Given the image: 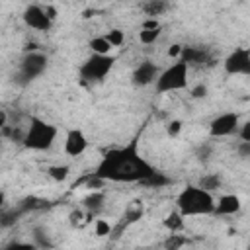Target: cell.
I'll use <instances>...</instances> for the list:
<instances>
[{"instance_id": "36", "label": "cell", "mask_w": 250, "mask_h": 250, "mask_svg": "<svg viewBox=\"0 0 250 250\" xmlns=\"http://www.w3.org/2000/svg\"><path fill=\"white\" fill-rule=\"evenodd\" d=\"M182 51H184V45H180V43H172V45H170V49H168V57H172V59L180 61Z\"/></svg>"}, {"instance_id": "12", "label": "cell", "mask_w": 250, "mask_h": 250, "mask_svg": "<svg viewBox=\"0 0 250 250\" xmlns=\"http://www.w3.org/2000/svg\"><path fill=\"white\" fill-rule=\"evenodd\" d=\"M180 61H184L188 66H193V64H205L209 62V51L205 47H195V45H184V51H182V57ZM211 64V62H209Z\"/></svg>"}, {"instance_id": "39", "label": "cell", "mask_w": 250, "mask_h": 250, "mask_svg": "<svg viewBox=\"0 0 250 250\" xmlns=\"http://www.w3.org/2000/svg\"><path fill=\"white\" fill-rule=\"evenodd\" d=\"M248 250H250V244H248Z\"/></svg>"}, {"instance_id": "14", "label": "cell", "mask_w": 250, "mask_h": 250, "mask_svg": "<svg viewBox=\"0 0 250 250\" xmlns=\"http://www.w3.org/2000/svg\"><path fill=\"white\" fill-rule=\"evenodd\" d=\"M143 213H145V211H143V205H131V207L123 213V217H121V221L117 223V227L113 229V232H111L113 238H117V236L123 232V229H127V227H131L133 223H137V221L143 217Z\"/></svg>"}, {"instance_id": "29", "label": "cell", "mask_w": 250, "mask_h": 250, "mask_svg": "<svg viewBox=\"0 0 250 250\" xmlns=\"http://www.w3.org/2000/svg\"><path fill=\"white\" fill-rule=\"evenodd\" d=\"M2 250H39L33 242H21V240H12L8 242Z\"/></svg>"}, {"instance_id": "30", "label": "cell", "mask_w": 250, "mask_h": 250, "mask_svg": "<svg viewBox=\"0 0 250 250\" xmlns=\"http://www.w3.org/2000/svg\"><path fill=\"white\" fill-rule=\"evenodd\" d=\"M207 94H209V88H207V84H203V82L195 84V86L189 90V98H191V100H203V98H207Z\"/></svg>"}, {"instance_id": "22", "label": "cell", "mask_w": 250, "mask_h": 250, "mask_svg": "<svg viewBox=\"0 0 250 250\" xmlns=\"http://www.w3.org/2000/svg\"><path fill=\"white\" fill-rule=\"evenodd\" d=\"M88 47L92 51V55H109V51L113 49L109 45V41L105 39V35H100V37H92L88 41Z\"/></svg>"}, {"instance_id": "13", "label": "cell", "mask_w": 250, "mask_h": 250, "mask_svg": "<svg viewBox=\"0 0 250 250\" xmlns=\"http://www.w3.org/2000/svg\"><path fill=\"white\" fill-rule=\"evenodd\" d=\"M242 209V201L234 193H225L217 199L215 203V213L213 215H236Z\"/></svg>"}, {"instance_id": "26", "label": "cell", "mask_w": 250, "mask_h": 250, "mask_svg": "<svg viewBox=\"0 0 250 250\" xmlns=\"http://www.w3.org/2000/svg\"><path fill=\"white\" fill-rule=\"evenodd\" d=\"M113 232V227L105 219H96L94 221V234L96 236H109Z\"/></svg>"}, {"instance_id": "10", "label": "cell", "mask_w": 250, "mask_h": 250, "mask_svg": "<svg viewBox=\"0 0 250 250\" xmlns=\"http://www.w3.org/2000/svg\"><path fill=\"white\" fill-rule=\"evenodd\" d=\"M158 74H160V70H158V66H156L152 61H143V62L137 64V68L133 70L131 80H133L135 86H148V84L156 82Z\"/></svg>"}, {"instance_id": "34", "label": "cell", "mask_w": 250, "mask_h": 250, "mask_svg": "<svg viewBox=\"0 0 250 250\" xmlns=\"http://www.w3.org/2000/svg\"><path fill=\"white\" fill-rule=\"evenodd\" d=\"M238 139L250 143V119L244 121V123H240V127H238Z\"/></svg>"}, {"instance_id": "19", "label": "cell", "mask_w": 250, "mask_h": 250, "mask_svg": "<svg viewBox=\"0 0 250 250\" xmlns=\"http://www.w3.org/2000/svg\"><path fill=\"white\" fill-rule=\"evenodd\" d=\"M23 215V211L16 205V207H12V209H8V207H2V213H0V227L2 229H10L12 225H16L18 223V219Z\"/></svg>"}, {"instance_id": "3", "label": "cell", "mask_w": 250, "mask_h": 250, "mask_svg": "<svg viewBox=\"0 0 250 250\" xmlns=\"http://www.w3.org/2000/svg\"><path fill=\"white\" fill-rule=\"evenodd\" d=\"M57 135H59L57 125H53V123H49L37 115H31L29 125L25 129L23 146L27 150H49L55 145Z\"/></svg>"}, {"instance_id": "28", "label": "cell", "mask_w": 250, "mask_h": 250, "mask_svg": "<svg viewBox=\"0 0 250 250\" xmlns=\"http://www.w3.org/2000/svg\"><path fill=\"white\" fill-rule=\"evenodd\" d=\"M105 39L109 41L111 47H119V45H123V41H125V33H123L121 29L113 27V29H109V31L105 33Z\"/></svg>"}, {"instance_id": "33", "label": "cell", "mask_w": 250, "mask_h": 250, "mask_svg": "<svg viewBox=\"0 0 250 250\" xmlns=\"http://www.w3.org/2000/svg\"><path fill=\"white\" fill-rule=\"evenodd\" d=\"M82 221H84V211H82V209H72V211L68 213V223H70V227L76 229Z\"/></svg>"}, {"instance_id": "6", "label": "cell", "mask_w": 250, "mask_h": 250, "mask_svg": "<svg viewBox=\"0 0 250 250\" xmlns=\"http://www.w3.org/2000/svg\"><path fill=\"white\" fill-rule=\"evenodd\" d=\"M113 62H115V57L111 55H90L78 68V74L84 82H102L109 70L113 68Z\"/></svg>"}, {"instance_id": "31", "label": "cell", "mask_w": 250, "mask_h": 250, "mask_svg": "<svg viewBox=\"0 0 250 250\" xmlns=\"http://www.w3.org/2000/svg\"><path fill=\"white\" fill-rule=\"evenodd\" d=\"M182 127H184V123H182L180 119H172V121H168V125H166V135L172 137V139H176V137L180 135Z\"/></svg>"}, {"instance_id": "8", "label": "cell", "mask_w": 250, "mask_h": 250, "mask_svg": "<svg viewBox=\"0 0 250 250\" xmlns=\"http://www.w3.org/2000/svg\"><path fill=\"white\" fill-rule=\"evenodd\" d=\"M240 127V117L234 111H225L219 113L217 117L211 119L209 123V135L213 139H221V137H229L232 133H238Z\"/></svg>"}, {"instance_id": "11", "label": "cell", "mask_w": 250, "mask_h": 250, "mask_svg": "<svg viewBox=\"0 0 250 250\" xmlns=\"http://www.w3.org/2000/svg\"><path fill=\"white\" fill-rule=\"evenodd\" d=\"M88 148V139L80 129H68L64 137V152L68 156H80Z\"/></svg>"}, {"instance_id": "32", "label": "cell", "mask_w": 250, "mask_h": 250, "mask_svg": "<svg viewBox=\"0 0 250 250\" xmlns=\"http://www.w3.org/2000/svg\"><path fill=\"white\" fill-rule=\"evenodd\" d=\"M195 156H197V160L199 162H207L209 160V156H211V145H199L197 146V150H195Z\"/></svg>"}, {"instance_id": "9", "label": "cell", "mask_w": 250, "mask_h": 250, "mask_svg": "<svg viewBox=\"0 0 250 250\" xmlns=\"http://www.w3.org/2000/svg\"><path fill=\"white\" fill-rule=\"evenodd\" d=\"M21 18H23V23H25L27 27L37 29V31H49V29L53 27V20L47 16L45 8L39 6V4H29V6H25Z\"/></svg>"}, {"instance_id": "15", "label": "cell", "mask_w": 250, "mask_h": 250, "mask_svg": "<svg viewBox=\"0 0 250 250\" xmlns=\"http://www.w3.org/2000/svg\"><path fill=\"white\" fill-rule=\"evenodd\" d=\"M104 205H105V193L104 191H90L84 199H82V207H84V211H88V219L92 217V215H98L102 209H104Z\"/></svg>"}, {"instance_id": "20", "label": "cell", "mask_w": 250, "mask_h": 250, "mask_svg": "<svg viewBox=\"0 0 250 250\" xmlns=\"http://www.w3.org/2000/svg\"><path fill=\"white\" fill-rule=\"evenodd\" d=\"M162 225H164V229H168L170 232H182L184 230V215L180 213V211H172V213H168L166 217H164V221H162Z\"/></svg>"}, {"instance_id": "24", "label": "cell", "mask_w": 250, "mask_h": 250, "mask_svg": "<svg viewBox=\"0 0 250 250\" xmlns=\"http://www.w3.org/2000/svg\"><path fill=\"white\" fill-rule=\"evenodd\" d=\"M68 172H70V168L66 164H51V166H47V176L53 178L55 182H64L68 178Z\"/></svg>"}, {"instance_id": "17", "label": "cell", "mask_w": 250, "mask_h": 250, "mask_svg": "<svg viewBox=\"0 0 250 250\" xmlns=\"http://www.w3.org/2000/svg\"><path fill=\"white\" fill-rule=\"evenodd\" d=\"M172 184V178L170 176H166L164 172H158V170H154V174H150L146 180H143L139 186H143V188H148V189H158V188H166V186H170Z\"/></svg>"}, {"instance_id": "23", "label": "cell", "mask_w": 250, "mask_h": 250, "mask_svg": "<svg viewBox=\"0 0 250 250\" xmlns=\"http://www.w3.org/2000/svg\"><path fill=\"white\" fill-rule=\"evenodd\" d=\"M188 242V238L184 236V234H180V232H170L166 238H164V242H162V248L164 250H182V246Z\"/></svg>"}, {"instance_id": "27", "label": "cell", "mask_w": 250, "mask_h": 250, "mask_svg": "<svg viewBox=\"0 0 250 250\" xmlns=\"http://www.w3.org/2000/svg\"><path fill=\"white\" fill-rule=\"evenodd\" d=\"M47 203L45 201H41V199H37V197H25V199H21L20 203H18V207L23 211V213H27V211H31V209H37V207H45Z\"/></svg>"}, {"instance_id": "7", "label": "cell", "mask_w": 250, "mask_h": 250, "mask_svg": "<svg viewBox=\"0 0 250 250\" xmlns=\"http://www.w3.org/2000/svg\"><path fill=\"white\" fill-rule=\"evenodd\" d=\"M223 68L229 76H250V49L236 47L223 61Z\"/></svg>"}, {"instance_id": "1", "label": "cell", "mask_w": 250, "mask_h": 250, "mask_svg": "<svg viewBox=\"0 0 250 250\" xmlns=\"http://www.w3.org/2000/svg\"><path fill=\"white\" fill-rule=\"evenodd\" d=\"M154 170L156 168L141 154L139 139L135 137L123 146L109 148L94 168L92 176L115 184H141L150 174H154Z\"/></svg>"}, {"instance_id": "18", "label": "cell", "mask_w": 250, "mask_h": 250, "mask_svg": "<svg viewBox=\"0 0 250 250\" xmlns=\"http://www.w3.org/2000/svg\"><path fill=\"white\" fill-rule=\"evenodd\" d=\"M170 8V4L168 2H164V0H148V2H145L143 6H141V10L148 16V18H158V16H162L166 10Z\"/></svg>"}, {"instance_id": "2", "label": "cell", "mask_w": 250, "mask_h": 250, "mask_svg": "<svg viewBox=\"0 0 250 250\" xmlns=\"http://www.w3.org/2000/svg\"><path fill=\"white\" fill-rule=\"evenodd\" d=\"M215 197L213 193L201 189L197 184L186 186L178 197H176V207L184 217H195V215H213L215 213Z\"/></svg>"}, {"instance_id": "25", "label": "cell", "mask_w": 250, "mask_h": 250, "mask_svg": "<svg viewBox=\"0 0 250 250\" xmlns=\"http://www.w3.org/2000/svg\"><path fill=\"white\" fill-rule=\"evenodd\" d=\"M160 33H162V27H158V29H141L139 31V41L143 45H152V43H156Z\"/></svg>"}, {"instance_id": "16", "label": "cell", "mask_w": 250, "mask_h": 250, "mask_svg": "<svg viewBox=\"0 0 250 250\" xmlns=\"http://www.w3.org/2000/svg\"><path fill=\"white\" fill-rule=\"evenodd\" d=\"M31 242L41 250H51L55 246V242L51 240L47 229H43V227H33L31 229Z\"/></svg>"}, {"instance_id": "37", "label": "cell", "mask_w": 250, "mask_h": 250, "mask_svg": "<svg viewBox=\"0 0 250 250\" xmlns=\"http://www.w3.org/2000/svg\"><path fill=\"white\" fill-rule=\"evenodd\" d=\"M160 27V21L154 20V18H146L143 23H141V29H158Z\"/></svg>"}, {"instance_id": "5", "label": "cell", "mask_w": 250, "mask_h": 250, "mask_svg": "<svg viewBox=\"0 0 250 250\" xmlns=\"http://www.w3.org/2000/svg\"><path fill=\"white\" fill-rule=\"evenodd\" d=\"M49 59L45 53L41 51H33V53H25L23 59L20 61V68L16 74V82L20 86H25L29 82H33L35 78H39L45 70H47Z\"/></svg>"}, {"instance_id": "21", "label": "cell", "mask_w": 250, "mask_h": 250, "mask_svg": "<svg viewBox=\"0 0 250 250\" xmlns=\"http://www.w3.org/2000/svg\"><path fill=\"white\" fill-rule=\"evenodd\" d=\"M197 186H199L201 189L213 193V191H217V189L223 186V178H221L219 174H203V176L199 178Z\"/></svg>"}, {"instance_id": "35", "label": "cell", "mask_w": 250, "mask_h": 250, "mask_svg": "<svg viewBox=\"0 0 250 250\" xmlns=\"http://www.w3.org/2000/svg\"><path fill=\"white\" fill-rule=\"evenodd\" d=\"M236 154H238L240 158H250V143L238 141V145H236Z\"/></svg>"}, {"instance_id": "38", "label": "cell", "mask_w": 250, "mask_h": 250, "mask_svg": "<svg viewBox=\"0 0 250 250\" xmlns=\"http://www.w3.org/2000/svg\"><path fill=\"white\" fill-rule=\"evenodd\" d=\"M45 12H47V16H49V18H51L53 21L57 20V10H55L53 6H45Z\"/></svg>"}, {"instance_id": "4", "label": "cell", "mask_w": 250, "mask_h": 250, "mask_svg": "<svg viewBox=\"0 0 250 250\" xmlns=\"http://www.w3.org/2000/svg\"><path fill=\"white\" fill-rule=\"evenodd\" d=\"M188 72L189 66L184 61H174L170 66H166L164 70H160L158 78H156V92L158 94H166V92H176V90H184L188 86Z\"/></svg>"}]
</instances>
